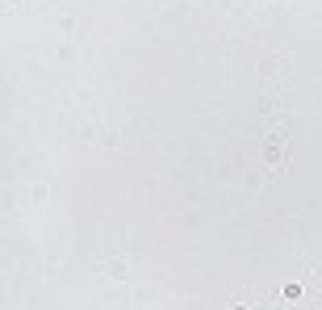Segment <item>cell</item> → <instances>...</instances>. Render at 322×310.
<instances>
[{
    "label": "cell",
    "mask_w": 322,
    "mask_h": 310,
    "mask_svg": "<svg viewBox=\"0 0 322 310\" xmlns=\"http://www.w3.org/2000/svg\"><path fill=\"white\" fill-rule=\"evenodd\" d=\"M105 277L122 281V277H126V264H122V260H113V264H105Z\"/></svg>",
    "instance_id": "3"
},
{
    "label": "cell",
    "mask_w": 322,
    "mask_h": 310,
    "mask_svg": "<svg viewBox=\"0 0 322 310\" xmlns=\"http://www.w3.org/2000/svg\"><path fill=\"white\" fill-rule=\"evenodd\" d=\"M280 306H322V281L314 268L301 272V281H289L280 289Z\"/></svg>",
    "instance_id": "1"
},
{
    "label": "cell",
    "mask_w": 322,
    "mask_h": 310,
    "mask_svg": "<svg viewBox=\"0 0 322 310\" xmlns=\"http://www.w3.org/2000/svg\"><path fill=\"white\" fill-rule=\"evenodd\" d=\"M264 160L272 164V168H284V160H289V134H284V130H276V134L268 138V147H264Z\"/></svg>",
    "instance_id": "2"
},
{
    "label": "cell",
    "mask_w": 322,
    "mask_h": 310,
    "mask_svg": "<svg viewBox=\"0 0 322 310\" xmlns=\"http://www.w3.org/2000/svg\"><path fill=\"white\" fill-rule=\"evenodd\" d=\"M230 310H255V302H238V306H230Z\"/></svg>",
    "instance_id": "4"
}]
</instances>
